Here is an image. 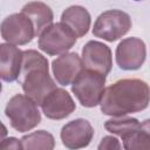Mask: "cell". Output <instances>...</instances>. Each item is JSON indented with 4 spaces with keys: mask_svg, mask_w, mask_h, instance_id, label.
<instances>
[{
    "mask_svg": "<svg viewBox=\"0 0 150 150\" xmlns=\"http://www.w3.org/2000/svg\"><path fill=\"white\" fill-rule=\"evenodd\" d=\"M1 149H23L21 139H18L15 137H7L1 141L0 144Z\"/></svg>",
    "mask_w": 150,
    "mask_h": 150,
    "instance_id": "ffe728a7",
    "label": "cell"
},
{
    "mask_svg": "<svg viewBox=\"0 0 150 150\" xmlns=\"http://www.w3.org/2000/svg\"><path fill=\"white\" fill-rule=\"evenodd\" d=\"M21 12L26 14L33 22L36 36H39L46 27L52 25L54 20V13L52 8L47 4L41 1H30L26 4L21 8Z\"/></svg>",
    "mask_w": 150,
    "mask_h": 150,
    "instance_id": "9a60e30c",
    "label": "cell"
},
{
    "mask_svg": "<svg viewBox=\"0 0 150 150\" xmlns=\"http://www.w3.org/2000/svg\"><path fill=\"white\" fill-rule=\"evenodd\" d=\"M40 107L47 118L55 121L68 117L76 109L71 95L62 88H55L52 90L45 97Z\"/></svg>",
    "mask_w": 150,
    "mask_h": 150,
    "instance_id": "30bf717a",
    "label": "cell"
},
{
    "mask_svg": "<svg viewBox=\"0 0 150 150\" xmlns=\"http://www.w3.org/2000/svg\"><path fill=\"white\" fill-rule=\"evenodd\" d=\"M84 68L82 57L77 53H64L59 55L52 62V71L54 79L60 86H69L75 77Z\"/></svg>",
    "mask_w": 150,
    "mask_h": 150,
    "instance_id": "7c38bea8",
    "label": "cell"
},
{
    "mask_svg": "<svg viewBox=\"0 0 150 150\" xmlns=\"http://www.w3.org/2000/svg\"><path fill=\"white\" fill-rule=\"evenodd\" d=\"M38 38L39 49L50 56L68 53L79 39L76 34L61 21L46 27Z\"/></svg>",
    "mask_w": 150,
    "mask_h": 150,
    "instance_id": "5b68a950",
    "label": "cell"
},
{
    "mask_svg": "<svg viewBox=\"0 0 150 150\" xmlns=\"http://www.w3.org/2000/svg\"><path fill=\"white\" fill-rule=\"evenodd\" d=\"M150 103V87L139 79H122L103 91L100 108L103 115L111 117L139 112Z\"/></svg>",
    "mask_w": 150,
    "mask_h": 150,
    "instance_id": "6da1fadb",
    "label": "cell"
},
{
    "mask_svg": "<svg viewBox=\"0 0 150 150\" xmlns=\"http://www.w3.org/2000/svg\"><path fill=\"white\" fill-rule=\"evenodd\" d=\"M0 30L1 38L6 42L15 46L27 45L36 36L33 22L22 12L6 16L1 22Z\"/></svg>",
    "mask_w": 150,
    "mask_h": 150,
    "instance_id": "52a82bcc",
    "label": "cell"
},
{
    "mask_svg": "<svg viewBox=\"0 0 150 150\" xmlns=\"http://www.w3.org/2000/svg\"><path fill=\"white\" fill-rule=\"evenodd\" d=\"M61 22L67 25L77 38L84 36L90 28L91 16L87 8L80 5H73L66 8L61 14Z\"/></svg>",
    "mask_w": 150,
    "mask_h": 150,
    "instance_id": "5bb4252c",
    "label": "cell"
},
{
    "mask_svg": "<svg viewBox=\"0 0 150 150\" xmlns=\"http://www.w3.org/2000/svg\"><path fill=\"white\" fill-rule=\"evenodd\" d=\"M82 61L84 68L108 75L112 68V54L103 42L90 40L82 48Z\"/></svg>",
    "mask_w": 150,
    "mask_h": 150,
    "instance_id": "9c48e42d",
    "label": "cell"
},
{
    "mask_svg": "<svg viewBox=\"0 0 150 150\" xmlns=\"http://www.w3.org/2000/svg\"><path fill=\"white\" fill-rule=\"evenodd\" d=\"M130 15L121 9H109L101 13L94 22L93 35L108 42L124 36L131 28Z\"/></svg>",
    "mask_w": 150,
    "mask_h": 150,
    "instance_id": "8992f818",
    "label": "cell"
},
{
    "mask_svg": "<svg viewBox=\"0 0 150 150\" xmlns=\"http://www.w3.org/2000/svg\"><path fill=\"white\" fill-rule=\"evenodd\" d=\"M141 122L135 117H127V116H120V117H112L104 122V128L107 131H109L112 135H117L122 138L130 135L132 131H135L139 127Z\"/></svg>",
    "mask_w": 150,
    "mask_h": 150,
    "instance_id": "e0dca14e",
    "label": "cell"
},
{
    "mask_svg": "<svg viewBox=\"0 0 150 150\" xmlns=\"http://www.w3.org/2000/svg\"><path fill=\"white\" fill-rule=\"evenodd\" d=\"M23 93L38 105H41L45 97L56 87L49 75V63L46 56L34 49L23 50L21 73L18 79Z\"/></svg>",
    "mask_w": 150,
    "mask_h": 150,
    "instance_id": "7a4b0ae2",
    "label": "cell"
},
{
    "mask_svg": "<svg viewBox=\"0 0 150 150\" xmlns=\"http://www.w3.org/2000/svg\"><path fill=\"white\" fill-rule=\"evenodd\" d=\"M21 143L23 149L28 150H53L55 146L54 136L46 130H38L25 135L21 137Z\"/></svg>",
    "mask_w": 150,
    "mask_h": 150,
    "instance_id": "ac0fdd59",
    "label": "cell"
},
{
    "mask_svg": "<svg viewBox=\"0 0 150 150\" xmlns=\"http://www.w3.org/2000/svg\"><path fill=\"white\" fill-rule=\"evenodd\" d=\"M23 50L15 45L4 42L0 45V77L5 82L18 81L22 67Z\"/></svg>",
    "mask_w": 150,
    "mask_h": 150,
    "instance_id": "4fadbf2b",
    "label": "cell"
},
{
    "mask_svg": "<svg viewBox=\"0 0 150 150\" xmlns=\"http://www.w3.org/2000/svg\"><path fill=\"white\" fill-rule=\"evenodd\" d=\"M122 142L123 148L127 150L150 149V118L141 122L135 131L122 138Z\"/></svg>",
    "mask_w": 150,
    "mask_h": 150,
    "instance_id": "2e32d148",
    "label": "cell"
},
{
    "mask_svg": "<svg viewBox=\"0 0 150 150\" xmlns=\"http://www.w3.org/2000/svg\"><path fill=\"white\" fill-rule=\"evenodd\" d=\"M5 115L11 127L19 132L30 131L41 122L38 104L26 94L14 95L6 104Z\"/></svg>",
    "mask_w": 150,
    "mask_h": 150,
    "instance_id": "3957f363",
    "label": "cell"
},
{
    "mask_svg": "<svg viewBox=\"0 0 150 150\" xmlns=\"http://www.w3.org/2000/svg\"><path fill=\"white\" fill-rule=\"evenodd\" d=\"M62 144L68 149H82L90 144L94 128L84 118H76L66 123L60 132Z\"/></svg>",
    "mask_w": 150,
    "mask_h": 150,
    "instance_id": "8fae6325",
    "label": "cell"
},
{
    "mask_svg": "<svg viewBox=\"0 0 150 150\" xmlns=\"http://www.w3.org/2000/svg\"><path fill=\"white\" fill-rule=\"evenodd\" d=\"M105 80L107 75L83 68L71 83V93L82 107L94 108L101 102Z\"/></svg>",
    "mask_w": 150,
    "mask_h": 150,
    "instance_id": "277c9868",
    "label": "cell"
},
{
    "mask_svg": "<svg viewBox=\"0 0 150 150\" xmlns=\"http://www.w3.org/2000/svg\"><path fill=\"white\" fill-rule=\"evenodd\" d=\"M116 63L123 70L139 69L146 59V46L139 38H125L116 47Z\"/></svg>",
    "mask_w": 150,
    "mask_h": 150,
    "instance_id": "ba28073f",
    "label": "cell"
},
{
    "mask_svg": "<svg viewBox=\"0 0 150 150\" xmlns=\"http://www.w3.org/2000/svg\"><path fill=\"white\" fill-rule=\"evenodd\" d=\"M122 146L123 145L120 143V141L116 137H114V136H104L101 139L97 149L98 150H103V149L104 150H114V149H122Z\"/></svg>",
    "mask_w": 150,
    "mask_h": 150,
    "instance_id": "d6986e66",
    "label": "cell"
}]
</instances>
